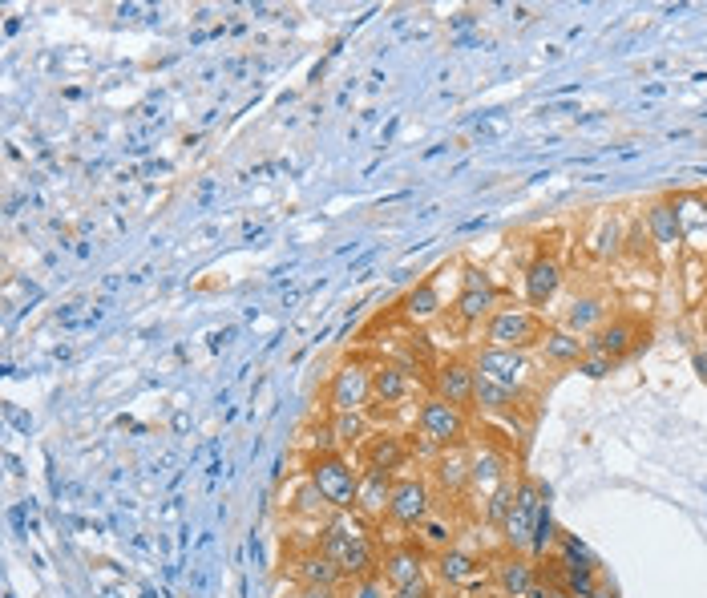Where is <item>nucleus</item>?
<instances>
[{
    "label": "nucleus",
    "mask_w": 707,
    "mask_h": 598,
    "mask_svg": "<svg viewBox=\"0 0 707 598\" xmlns=\"http://www.w3.org/2000/svg\"><path fill=\"white\" fill-rule=\"evenodd\" d=\"M320 550L344 570L348 582H356V578H372V574L380 570L376 546H372L368 530H364L352 514H336V518L324 526V534H320Z\"/></svg>",
    "instance_id": "f257e3e1"
},
{
    "label": "nucleus",
    "mask_w": 707,
    "mask_h": 598,
    "mask_svg": "<svg viewBox=\"0 0 707 598\" xmlns=\"http://www.w3.org/2000/svg\"><path fill=\"white\" fill-rule=\"evenodd\" d=\"M308 481L320 489V497L336 510V514H352L356 510V489H360V473L340 457V453H316L308 461Z\"/></svg>",
    "instance_id": "f03ea898"
},
{
    "label": "nucleus",
    "mask_w": 707,
    "mask_h": 598,
    "mask_svg": "<svg viewBox=\"0 0 707 598\" xmlns=\"http://www.w3.org/2000/svg\"><path fill=\"white\" fill-rule=\"evenodd\" d=\"M542 336H546V328H542L538 312H530V308H497L485 320V344H493V348L526 352L530 344H542Z\"/></svg>",
    "instance_id": "7ed1b4c3"
},
{
    "label": "nucleus",
    "mask_w": 707,
    "mask_h": 598,
    "mask_svg": "<svg viewBox=\"0 0 707 598\" xmlns=\"http://www.w3.org/2000/svg\"><path fill=\"white\" fill-rule=\"evenodd\" d=\"M433 514V489L425 477H396L392 502H388V522L400 530H421L425 518Z\"/></svg>",
    "instance_id": "20e7f679"
},
{
    "label": "nucleus",
    "mask_w": 707,
    "mask_h": 598,
    "mask_svg": "<svg viewBox=\"0 0 707 598\" xmlns=\"http://www.w3.org/2000/svg\"><path fill=\"white\" fill-rule=\"evenodd\" d=\"M546 485H534V481H518V493H514V510L505 518L501 534H505V546L514 554H526L530 550V538H534V522H538V510L546 502Z\"/></svg>",
    "instance_id": "39448f33"
},
{
    "label": "nucleus",
    "mask_w": 707,
    "mask_h": 598,
    "mask_svg": "<svg viewBox=\"0 0 707 598\" xmlns=\"http://www.w3.org/2000/svg\"><path fill=\"white\" fill-rule=\"evenodd\" d=\"M417 429L429 445L437 449H449V445H461L465 441V413L449 401H441V396H429V401L421 405L417 413Z\"/></svg>",
    "instance_id": "423d86ee"
},
{
    "label": "nucleus",
    "mask_w": 707,
    "mask_h": 598,
    "mask_svg": "<svg viewBox=\"0 0 707 598\" xmlns=\"http://www.w3.org/2000/svg\"><path fill=\"white\" fill-rule=\"evenodd\" d=\"M651 344V332L639 328L635 320H611V324H602L590 340H586V352H598V356H611L615 364L627 360V356H639L647 352Z\"/></svg>",
    "instance_id": "0eeeda50"
},
{
    "label": "nucleus",
    "mask_w": 707,
    "mask_h": 598,
    "mask_svg": "<svg viewBox=\"0 0 707 598\" xmlns=\"http://www.w3.org/2000/svg\"><path fill=\"white\" fill-rule=\"evenodd\" d=\"M368 401H372V368L344 364V368L332 372V384H328L332 413H364Z\"/></svg>",
    "instance_id": "6e6552de"
},
{
    "label": "nucleus",
    "mask_w": 707,
    "mask_h": 598,
    "mask_svg": "<svg viewBox=\"0 0 707 598\" xmlns=\"http://www.w3.org/2000/svg\"><path fill=\"white\" fill-rule=\"evenodd\" d=\"M473 372L485 376V380H493V384H505V388L522 392V384L530 376V360L518 348H493V344H485L477 352V360H473Z\"/></svg>",
    "instance_id": "1a4fd4ad"
},
{
    "label": "nucleus",
    "mask_w": 707,
    "mask_h": 598,
    "mask_svg": "<svg viewBox=\"0 0 707 598\" xmlns=\"http://www.w3.org/2000/svg\"><path fill=\"white\" fill-rule=\"evenodd\" d=\"M493 586L505 594V598H530L534 594V586H538V566L530 562V558H522V554H501L493 566Z\"/></svg>",
    "instance_id": "9d476101"
},
{
    "label": "nucleus",
    "mask_w": 707,
    "mask_h": 598,
    "mask_svg": "<svg viewBox=\"0 0 707 598\" xmlns=\"http://www.w3.org/2000/svg\"><path fill=\"white\" fill-rule=\"evenodd\" d=\"M473 384H477V372L465 360H445L437 368V376H433L437 396H441V401H449V405H457V409L473 405Z\"/></svg>",
    "instance_id": "9b49d317"
},
{
    "label": "nucleus",
    "mask_w": 707,
    "mask_h": 598,
    "mask_svg": "<svg viewBox=\"0 0 707 598\" xmlns=\"http://www.w3.org/2000/svg\"><path fill=\"white\" fill-rule=\"evenodd\" d=\"M380 578L388 590H400L409 582H421L425 578V562H421V550L417 546H396L380 558Z\"/></svg>",
    "instance_id": "f8f14e48"
},
{
    "label": "nucleus",
    "mask_w": 707,
    "mask_h": 598,
    "mask_svg": "<svg viewBox=\"0 0 707 598\" xmlns=\"http://www.w3.org/2000/svg\"><path fill=\"white\" fill-rule=\"evenodd\" d=\"M558 291H562V267H558V259L538 255V259L526 267V299H530V308L554 304Z\"/></svg>",
    "instance_id": "ddd939ff"
},
{
    "label": "nucleus",
    "mask_w": 707,
    "mask_h": 598,
    "mask_svg": "<svg viewBox=\"0 0 707 598\" xmlns=\"http://www.w3.org/2000/svg\"><path fill=\"white\" fill-rule=\"evenodd\" d=\"M392 473L384 469H364L360 473V489H356V510L368 514V518H384L388 514V502H392Z\"/></svg>",
    "instance_id": "4468645a"
},
{
    "label": "nucleus",
    "mask_w": 707,
    "mask_h": 598,
    "mask_svg": "<svg viewBox=\"0 0 707 598\" xmlns=\"http://www.w3.org/2000/svg\"><path fill=\"white\" fill-rule=\"evenodd\" d=\"M437 574H441L445 586H473V582L485 578V562H481L477 554H469V550L449 546V550H441V558H437Z\"/></svg>",
    "instance_id": "2eb2a0df"
},
{
    "label": "nucleus",
    "mask_w": 707,
    "mask_h": 598,
    "mask_svg": "<svg viewBox=\"0 0 707 598\" xmlns=\"http://www.w3.org/2000/svg\"><path fill=\"white\" fill-rule=\"evenodd\" d=\"M469 453L461 445H449L445 453H437L433 461V481L441 485V493H465L469 489Z\"/></svg>",
    "instance_id": "dca6fc26"
},
{
    "label": "nucleus",
    "mask_w": 707,
    "mask_h": 598,
    "mask_svg": "<svg viewBox=\"0 0 707 598\" xmlns=\"http://www.w3.org/2000/svg\"><path fill=\"white\" fill-rule=\"evenodd\" d=\"M675 215H679V235L691 247H707V207L703 194H675Z\"/></svg>",
    "instance_id": "f3484780"
},
{
    "label": "nucleus",
    "mask_w": 707,
    "mask_h": 598,
    "mask_svg": "<svg viewBox=\"0 0 707 598\" xmlns=\"http://www.w3.org/2000/svg\"><path fill=\"white\" fill-rule=\"evenodd\" d=\"M643 227L651 231L655 247H663V251L683 243V235H679V215H675V203H671V198H655V203L643 211Z\"/></svg>",
    "instance_id": "a211bd4d"
},
{
    "label": "nucleus",
    "mask_w": 707,
    "mask_h": 598,
    "mask_svg": "<svg viewBox=\"0 0 707 598\" xmlns=\"http://www.w3.org/2000/svg\"><path fill=\"white\" fill-rule=\"evenodd\" d=\"M295 578H299L303 586H328V590H336V586L344 582V570H340L324 550H308V554L295 562Z\"/></svg>",
    "instance_id": "6ab92c4d"
},
{
    "label": "nucleus",
    "mask_w": 707,
    "mask_h": 598,
    "mask_svg": "<svg viewBox=\"0 0 707 598\" xmlns=\"http://www.w3.org/2000/svg\"><path fill=\"white\" fill-rule=\"evenodd\" d=\"M364 461L368 469H384V473H396L404 461H409V449L396 433H376L364 441Z\"/></svg>",
    "instance_id": "aec40b11"
},
{
    "label": "nucleus",
    "mask_w": 707,
    "mask_h": 598,
    "mask_svg": "<svg viewBox=\"0 0 707 598\" xmlns=\"http://www.w3.org/2000/svg\"><path fill=\"white\" fill-rule=\"evenodd\" d=\"M518 396H522V392L505 388V384H493V380H485V376H477V384H473V405H477L481 413H489V417H510V413L518 409Z\"/></svg>",
    "instance_id": "412c9836"
},
{
    "label": "nucleus",
    "mask_w": 707,
    "mask_h": 598,
    "mask_svg": "<svg viewBox=\"0 0 707 598\" xmlns=\"http://www.w3.org/2000/svg\"><path fill=\"white\" fill-rule=\"evenodd\" d=\"M501 481H510L505 477V457L493 453V449H477L473 461H469V489H477L481 497L493 493Z\"/></svg>",
    "instance_id": "4be33fe9"
},
{
    "label": "nucleus",
    "mask_w": 707,
    "mask_h": 598,
    "mask_svg": "<svg viewBox=\"0 0 707 598\" xmlns=\"http://www.w3.org/2000/svg\"><path fill=\"white\" fill-rule=\"evenodd\" d=\"M404 396H409V376H404L400 364H376L372 368V401L380 405H400Z\"/></svg>",
    "instance_id": "5701e85b"
},
{
    "label": "nucleus",
    "mask_w": 707,
    "mask_h": 598,
    "mask_svg": "<svg viewBox=\"0 0 707 598\" xmlns=\"http://www.w3.org/2000/svg\"><path fill=\"white\" fill-rule=\"evenodd\" d=\"M602 324H606V304L594 295H578L566 308V332H574V336H594Z\"/></svg>",
    "instance_id": "b1692460"
},
{
    "label": "nucleus",
    "mask_w": 707,
    "mask_h": 598,
    "mask_svg": "<svg viewBox=\"0 0 707 598\" xmlns=\"http://www.w3.org/2000/svg\"><path fill=\"white\" fill-rule=\"evenodd\" d=\"M465 324H485L497 312V287H461L457 308H453Z\"/></svg>",
    "instance_id": "393cba45"
},
{
    "label": "nucleus",
    "mask_w": 707,
    "mask_h": 598,
    "mask_svg": "<svg viewBox=\"0 0 707 598\" xmlns=\"http://www.w3.org/2000/svg\"><path fill=\"white\" fill-rule=\"evenodd\" d=\"M542 352H546L550 364H578L586 356V340L574 336V332H566V328H546Z\"/></svg>",
    "instance_id": "a878e982"
},
{
    "label": "nucleus",
    "mask_w": 707,
    "mask_h": 598,
    "mask_svg": "<svg viewBox=\"0 0 707 598\" xmlns=\"http://www.w3.org/2000/svg\"><path fill=\"white\" fill-rule=\"evenodd\" d=\"M404 316L409 320H417V324H429L437 312H441V291L433 287V283H417L409 295H404Z\"/></svg>",
    "instance_id": "bb28decb"
},
{
    "label": "nucleus",
    "mask_w": 707,
    "mask_h": 598,
    "mask_svg": "<svg viewBox=\"0 0 707 598\" xmlns=\"http://www.w3.org/2000/svg\"><path fill=\"white\" fill-rule=\"evenodd\" d=\"M558 578H562V590H570L574 598H594L598 594V570H590V566L558 562Z\"/></svg>",
    "instance_id": "cd10ccee"
},
{
    "label": "nucleus",
    "mask_w": 707,
    "mask_h": 598,
    "mask_svg": "<svg viewBox=\"0 0 707 598\" xmlns=\"http://www.w3.org/2000/svg\"><path fill=\"white\" fill-rule=\"evenodd\" d=\"M514 493H518V485L514 481H501L493 493H485V522L489 526H505V518H510V510H514Z\"/></svg>",
    "instance_id": "c85d7f7f"
},
{
    "label": "nucleus",
    "mask_w": 707,
    "mask_h": 598,
    "mask_svg": "<svg viewBox=\"0 0 707 598\" xmlns=\"http://www.w3.org/2000/svg\"><path fill=\"white\" fill-rule=\"evenodd\" d=\"M554 538H558V526H554V510H550V493H546V502H542V510H538V522H534V538H530V554H534V558H546V554H550V546H554Z\"/></svg>",
    "instance_id": "c756f323"
},
{
    "label": "nucleus",
    "mask_w": 707,
    "mask_h": 598,
    "mask_svg": "<svg viewBox=\"0 0 707 598\" xmlns=\"http://www.w3.org/2000/svg\"><path fill=\"white\" fill-rule=\"evenodd\" d=\"M332 433H336L340 445H364L368 441V421H364V413H336Z\"/></svg>",
    "instance_id": "7c9ffc66"
},
{
    "label": "nucleus",
    "mask_w": 707,
    "mask_h": 598,
    "mask_svg": "<svg viewBox=\"0 0 707 598\" xmlns=\"http://www.w3.org/2000/svg\"><path fill=\"white\" fill-rule=\"evenodd\" d=\"M623 251H627V255H635V259H655V239H651V231H647L643 223H631Z\"/></svg>",
    "instance_id": "2f4dec72"
},
{
    "label": "nucleus",
    "mask_w": 707,
    "mask_h": 598,
    "mask_svg": "<svg viewBox=\"0 0 707 598\" xmlns=\"http://www.w3.org/2000/svg\"><path fill=\"white\" fill-rule=\"evenodd\" d=\"M562 562H574V566H590L598 570V558L586 550V542L578 534H562Z\"/></svg>",
    "instance_id": "473e14b6"
},
{
    "label": "nucleus",
    "mask_w": 707,
    "mask_h": 598,
    "mask_svg": "<svg viewBox=\"0 0 707 598\" xmlns=\"http://www.w3.org/2000/svg\"><path fill=\"white\" fill-rule=\"evenodd\" d=\"M623 243H627L623 223H619V219H606V223H602V235H598V255H623Z\"/></svg>",
    "instance_id": "72a5a7b5"
},
{
    "label": "nucleus",
    "mask_w": 707,
    "mask_h": 598,
    "mask_svg": "<svg viewBox=\"0 0 707 598\" xmlns=\"http://www.w3.org/2000/svg\"><path fill=\"white\" fill-rule=\"evenodd\" d=\"M421 538H425L429 546H437V550H449V542H453V526H445L437 514H429L425 526H421Z\"/></svg>",
    "instance_id": "f704fd0d"
},
{
    "label": "nucleus",
    "mask_w": 707,
    "mask_h": 598,
    "mask_svg": "<svg viewBox=\"0 0 707 598\" xmlns=\"http://www.w3.org/2000/svg\"><path fill=\"white\" fill-rule=\"evenodd\" d=\"M578 372L590 376V380H602V376L615 372V360H611V356H598V352H586V356L578 360Z\"/></svg>",
    "instance_id": "c9c22d12"
},
{
    "label": "nucleus",
    "mask_w": 707,
    "mask_h": 598,
    "mask_svg": "<svg viewBox=\"0 0 707 598\" xmlns=\"http://www.w3.org/2000/svg\"><path fill=\"white\" fill-rule=\"evenodd\" d=\"M320 506H328V502L320 497V489H316L312 481L295 493V510H299V514H320Z\"/></svg>",
    "instance_id": "e433bc0d"
},
{
    "label": "nucleus",
    "mask_w": 707,
    "mask_h": 598,
    "mask_svg": "<svg viewBox=\"0 0 707 598\" xmlns=\"http://www.w3.org/2000/svg\"><path fill=\"white\" fill-rule=\"evenodd\" d=\"M344 598H384V582H380L376 574H372V578H356Z\"/></svg>",
    "instance_id": "4c0bfd02"
},
{
    "label": "nucleus",
    "mask_w": 707,
    "mask_h": 598,
    "mask_svg": "<svg viewBox=\"0 0 707 598\" xmlns=\"http://www.w3.org/2000/svg\"><path fill=\"white\" fill-rule=\"evenodd\" d=\"M388 598H433V586H429V578H421V582H409V586L392 590Z\"/></svg>",
    "instance_id": "58836bf2"
},
{
    "label": "nucleus",
    "mask_w": 707,
    "mask_h": 598,
    "mask_svg": "<svg viewBox=\"0 0 707 598\" xmlns=\"http://www.w3.org/2000/svg\"><path fill=\"white\" fill-rule=\"evenodd\" d=\"M461 287H493V279H489L481 267H473V263H469V267H465V275H461Z\"/></svg>",
    "instance_id": "ea45409f"
},
{
    "label": "nucleus",
    "mask_w": 707,
    "mask_h": 598,
    "mask_svg": "<svg viewBox=\"0 0 707 598\" xmlns=\"http://www.w3.org/2000/svg\"><path fill=\"white\" fill-rule=\"evenodd\" d=\"M530 598H574V594H570V590H562V586H554V582H538Z\"/></svg>",
    "instance_id": "a19ab883"
},
{
    "label": "nucleus",
    "mask_w": 707,
    "mask_h": 598,
    "mask_svg": "<svg viewBox=\"0 0 707 598\" xmlns=\"http://www.w3.org/2000/svg\"><path fill=\"white\" fill-rule=\"evenodd\" d=\"M299 598H340L336 590H328V586H303L299 590Z\"/></svg>",
    "instance_id": "79ce46f5"
},
{
    "label": "nucleus",
    "mask_w": 707,
    "mask_h": 598,
    "mask_svg": "<svg viewBox=\"0 0 707 598\" xmlns=\"http://www.w3.org/2000/svg\"><path fill=\"white\" fill-rule=\"evenodd\" d=\"M695 372L707 380V348H699V352H695Z\"/></svg>",
    "instance_id": "37998d69"
},
{
    "label": "nucleus",
    "mask_w": 707,
    "mask_h": 598,
    "mask_svg": "<svg viewBox=\"0 0 707 598\" xmlns=\"http://www.w3.org/2000/svg\"><path fill=\"white\" fill-rule=\"evenodd\" d=\"M703 207H707V190H703Z\"/></svg>",
    "instance_id": "c03bdc74"
}]
</instances>
